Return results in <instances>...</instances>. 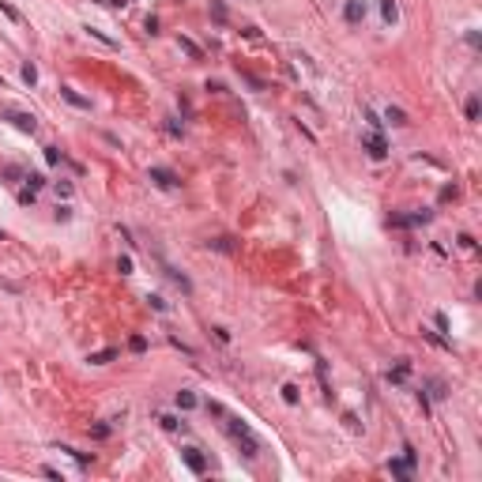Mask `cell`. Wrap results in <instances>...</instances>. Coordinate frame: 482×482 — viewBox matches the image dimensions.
<instances>
[{"label":"cell","instance_id":"cell-21","mask_svg":"<svg viewBox=\"0 0 482 482\" xmlns=\"http://www.w3.org/2000/svg\"><path fill=\"white\" fill-rule=\"evenodd\" d=\"M45 162H49V166H60V151L57 147H45Z\"/></svg>","mask_w":482,"mask_h":482},{"label":"cell","instance_id":"cell-12","mask_svg":"<svg viewBox=\"0 0 482 482\" xmlns=\"http://www.w3.org/2000/svg\"><path fill=\"white\" fill-rule=\"evenodd\" d=\"M384 117H388L392 125H407V113H403L399 106H388V110H384Z\"/></svg>","mask_w":482,"mask_h":482},{"label":"cell","instance_id":"cell-15","mask_svg":"<svg viewBox=\"0 0 482 482\" xmlns=\"http://www.w3.org/2000/svg\"><path fill=\"white\" fill-rule=\"evenodd\" d=\"M27 188H30V192L45 188V173H27Z\"/></svg>","mask_w":482,"mask_h":482},{"label":"cell","instance_id":"cell-26","mask_svg":"<svg viewBox=\"0 0 482 482\" xmlns=\"http://www.w3.org/2000/svg\"><path fill=\"white\" fill-rule=\"evenodd\" d=\"M207 245H211V249H222V253H230V241H226V238H215V241H207Z\"/></svg>","mask_w":482,"mask_h":482},{"label":"cell","instance_id":"cell-10","mask_svg":"<svg viewBox=\"0 0 482 482\" xmlns=\"http://www.w3.org/2000/svg\"><path fill=\"white\" fill-rule=\"evenodd\" d=\"M388 471H392V475H396V479H411L414 471L407 467V463H403V460H392V463H388Z\"/></svg>","mask_w":482,"mask_h":482},{"label":"cell","instance_id":"cell-20","mask_svg":"<svg viewBox=\"0 0 482 482\" xmlns=\"http://www.w3.org/2000/svg\"><path fill=\"white\" fill-rule=\"evenodd\" d=\"M117 271H121V275H132V256H117Z\"/></svg>","mask_w":482,"mask_h":482},{"label":"cell","instance_id":"cell-25","mask_svg":"<svg viewBox=\"0 0 482 482\" xmlns=\"http://www.w3.org/2000/svg\"><path fill=\"white\" fill-rule=\"evenodd\" d=\"M0 12L8 15V19H19V12H15V8H12V4H8V0H0Z\"/></svg>","mask_w":482,"mask_h":482},{"label":"cell","instance_id":"cell-16","mask_svg":"<svg viewBox=\"0 0 482 482\" xmlns=\"http://www.w3.org/2000/svg\"><path fill=\"white\" fill-rule=\"evenodd\" d=\"M211 15H215V23H226V4H222V0H211Z\"/></svg>","mask_w":482,"mask_h":482},{"label":"cell","instance_id":"cell-4","mask_svg":"<svg viewBox=\"0 0 482 482\" xmlns=\"http://www.w3.org/2000/svg\"><path fill=\"white\" fill-rule=\"evenodd\" d=\"M147 177H151L158 188H177V185H181V181H177V173L166 170V166H151V173H147Z\"/></svg>","mask_w":482,"mask_h":482},{"label":"cell","instance_id":"cell-13","mask_svg":"<svg viewBox=\"0 0 482 482\" xmlns=\"http://www.w3.org/2000/svg\"><path fill=\"white\" fill-rule=\"evenodd\" d=\"M128 351H132V354H143V351H147V339H143V335H128Z\"/></svg>","mask_w":482,"mask_h":482},{"label":"cell","instance_id":"cell-29","mask_svg":"<svg viewBox=\"0 0 482 482\" xmlns=\"http://www.w3.org/2000/svg\"><path fill=\"white\" fill-rule=\"evenodd\" d=\"M0 241H4V234H0Z\"/></svg>","mask_w":482,"mask_h":482},{"label":"cell","instance_id":"cell-18","mask_svg":"<svg viewBox=\"0 0 482 482\" xmlns=\"http://www.w3.org/2000/svg\"><path fill=\"white\" fill-rule=\"evenodd\" d=\"M185 422H177V418H173V414H162V429H170V433H177V429H181Z\"/></svg>","mask_w":482,"mask_h":482},{"label":"cell","instance_id":"cell-7","mask_svg":"<svg viewBox=\"0 0 482 482\" xmlns=\"http://www.w3.org/2000/svg\"><path fill=\"white\" fill-rule=\"evenodd\" d=\"M381 15H384V23H388V27H396V23H399V8H396V0H381Z\"/></svg>","mask_w":482,"mask_h":482},{"label":"cell","instance_id":"cell-6","mask_svg":"<svg viewBox=\"0 0 482 482\" xmlns=\"http://www.w3.org/2000/svg\"><path fill=\"white\" fill-rule=\"evenodd\" d=\"M181 460L188 463V471H196V475H204V471H207V460L200 456V448H181Z\"/></svg>","mask_w":482,"mask_h":482},{"label":"cell","instance_id":"cell-23","mask_svg":"<svg viewBox=\"0 0 482 482\" xmlns=\"http://www.w3.org/2000/svg\"><path fill=\"white\" fill-rule=\"evenodd\" d=\"M433 324H437V332H448V328H452V324H448V316H445V313H437V316H433Z\"/></svg>","mask_w":482,"mask_h":482},{"label":"cell","instance_id":"cell-22","mask_svg":"<svg viewBox=\"0 0 482 482\" xmlns=\"http://www.w3.org/2000/svg\"><path fill=\"white\" fill-rule=\"evenodd\" d=\"M467 121H479V98H467Z\"/></svg>","mask_w":482,"mask_h":482},{"label":"cell","instance_id":"cell-27","mask_svg":"<svg viewBox=\"0 0 482 482\" xmlns=\"http://www.w3.org/2000/svg\"><path fill=\"white\" fill-rule=\"evenodd\" d=\"M211 332H215V339H219V343H230V332H226V328H211Z\"/></svg>","mask_w":482,"mask_h":482},{"label":"cell","instance_id":"cell-19","mask_svg":"<svg viewBox=\"0 0 482 482\" xmlns=\"http://www.w3.org/2000/svg\"><path fill=\"white\" fill-rule=\"evenodd\" d=\"M283 399L286 403H298V384H283Z\"/></svg>","mask_w":482,"mask_h":482},{"label":"cell","instance_id":"cell-24","mask_svg":"<svg viewBox=\"0 0 482 482\" xmlns=\"http://www.w3.org/2000/svg\"><path fill=\"white\" fill-rule=\"evenodd\" d=\"M57 196H64V200L72 196V181H57Z\"/></svg>","mask_w":482,"mask_h":482},{"label":"cell","instance_id":"cell-5","mask_svg":"<svg viewBox=\"0 0 482 482\" xmlns=\"http://www.w3.org/2000/svg\"><path fill=\"white\" fill-rule=\"evenodd\" d=\"M4 121H12L19 132H30V136H34V128H38L34 113H19V110H8V113H4Z\"/></svg>","mask_w":482,"mask_h":482},{"label":"cell","instance_id":"cell-28","mask_svg":"<svg viewBox=\"0 0 482 482\" xmlns=\"http://www.w3.org/2000/svg\"><path fill=\"white\" fill-rule=\"evenodd\" d=\"M147 301H151V305H155V309H158V313H166V301H162V298H158V294H151V298H147Z\"/></svg>","mask_w":482,"mask_h":482},{"label":"cell","instance_id":"cell-11","mask_svg":"<svg viewBox=\"0 0 482 482\" xmlns=\"http://www.w3.org/2000/svg\"><path fill=\"white\" fill-rule=\"evenodd\" d=\"M177 407H181V411H192V407H196V396H192L188 388H185V392H177Z\"/></svg>","mask_w":482,"mask_h":482},{"label":"cell","instance_id":"cell-14","mask_svg":"<svg viewBox=\"0 0 482 482\" xmlns=\"http://www.w3.org/2000/svg\"><path fill=\"white\" fill-rule=\"evenodd\" d=\"M23 83H27V87H34V83H38V68H34L30 60L23 64Z\"/></svg>","mask_w":482,"mask_h":482},{"label":"cell","instance_id":"cell-8","mask_svg":"<svg viewBox=\"0 0 482 482\" xmlns=\"http://www.w3.org/2000/svg\"><path fill=\"white\" fill-rule=\"evenodd\" d=\"M60 94H64V102H72V106H79V110H91V102H87L83 94H75V91H72V87H64V91H60Z\"/></svg>","mask_w":482,"mask_h":482},{"label":"cell","instance_id":"cell-3","mask_svg":"<svg viewBox=\"0 0 482 482\" xmlns=\"http://www.w3.org/2000/svg\"><path fill=\"white\" fill-rule=\"evenodd\" d=\"M366 12H369L366 0H347V4H343V19H347L351 27H358V23L366 19Z\"/></svg>","mask_w":482,"mask_h":482},{"label":"cell","instance_id":"cell-2","mask_svg":"<svg viewBox=\"0 0 482 482\" xmlns=\"http://www.w3.org/2000/svg\"><path fill=\"white\" fill-rule=\"evenodd\" d=\"M362 147H366V151H369V158H384V155H388V143H384V136H381V132H377V128H373V132H366V136H362Z\"/></svg>","mask_w":482,"mask_h":482},{"label":"cell","instance_id":"cell-1","mask_svg":"<svg viewBox=\"0 0 482 482\" xmlns=\"http://www.w3.org/2000/svg\"><path fill=\"white\" fill-rule=\"evenodd\" d=\"M219 418H226V429H230V437H234V441L241 445V452L249 456V460H256V456H260V441L253 437V429L241 422L238 414H230V411H222Z\"/></svg>","mask_w":482,"mask_h":482},{"label":"cell","instance_id":"cell-9","mask_svg":"<svg viewBox=\"0 0 482 482\" xmlns=\"http://www.w3.org/2000/svg\"><path fill=\"white\" fill-rule=\"evenodd\" d=\"M177 45H181V49H185V53H188L192 60H200V57H204V49H200V45L192 42V38H177Z\"/></svg>","mask_w":482,"mask_h":482},{"label":"cell","instance_id":"cell-17","mask_svg":"<svg viewBox=\"0 0 482 482\" xmlns=\"http://www.w3.org/2000/svg\"><path fill=\"white\" fill-rule=\"evenodd\" d=\"M117 358V351H98V354H91V362L94 366H106V362H113Z\"/></svg>","mask_w":482,"mask_h":482}]
</instances>
